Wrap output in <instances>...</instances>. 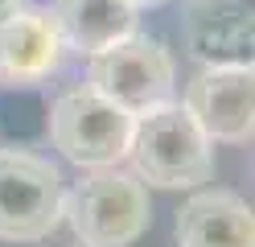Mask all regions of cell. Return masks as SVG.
<instances>
[{
  "mask_svg": "<svg viewBox=\"0 0 255 247\" xmlns=\"http://www.w3.org/2000/svg\"><path fill=\"white\" fill-rule=\"evenodd\" d=\"M50 16L58 25L62 45L83 58L136 33V8L128 0H54Z\"/></svg>",
  "mask_w": 255,
  "mask_h": 247,
  "instance_id": "10",
  "label": "cell"
},
{
  "mask_svg": "<svg viewBox=\"0 0 255 247\" xmlns=\"http://www.w3.org/2000/svg\"><path fill=\"white\" fill-rule=\"evenodd\" d=\"M177 247H255L251 206L231 190H198L177 210Z\"/></svg>",
  "mask_w": 255,
  "mask_h": 247,
  "instance_id": "9",
  "label": "cell"
},
{
  "mask_svg": "<svg viewBox=\"0 0 255 247\" xmlns=\"http://www.w3.org/2000/svg\"><path fill=\"white\" fill-rule=\"evenodd\" d=\"M136 115L111 103L107 95L95 87H70L58 95L50 107V140L66 161L78 169H103V165H120L128 157V140H132Z\"/></svg>",
  "mask_w": 255,
  "mask_h": 247,
  "instance_id": "4",
  "label": "cell"
},
{
  "mask_svg": "<svg viewBox=\"0 0 255 247\" xmlns=\"http://www.w3.org/2000/svg\"><path fill=\"white\" fill-rule=\"evenodd\" d=\"M132 8H152V4H165V0H128Z\"/></svg>",
  "mask_w": 255,
  "mask_h": 247,
  "instance_id": "11",
  "label": "cell"
},
{
  "mask_svg": "<svg viewBox=\"0 0 255 247\" xmlns=\"http://www.w3.org/2000/svg\"><path fill=\"white\" fill-rule=\"evenodd\" d=\"M62 54H66V45L58 37L50 8L17 4L12 12L0 16V87L8 91L41 87L62 66Z\"/></svg>",
  "mask_w": 255,
  "mask_h": 247,
  "instance_id": "7",
  "label": "cell"
},
{
  "mask_svg": "<svg viewBox=\"0 0 255 247\" xmlns=\"http://www.w3.org/2000/svg\"><path fill=\"white\" fill-rule=\"evenodd\" d=\"M17 4H25V0H0V16H4V12H12Z\"/></svg>",
  "mask_w": 255,
  "mask_h": 247,
  "instance_id": "12",
  "label": "cell"
},
{
  "mask_svg": "<svg viewBox=\"0 0 255 247\" xmlns=\"http://www.w3.org/2000/svg\"><path fill=\"white\" fill-rule=\"evenodd\" d=\"M87 87L107 95L124 111H148L173 99V58L169 49L148 33H128L116 45L91 54L87 62Z\"/></svg>",
  "mask_w": 255,
  "mask_h": 247,
  "instance_id": "5",
  "label": "cell"
},
{
  "mask_svg": "<svg viewBox=\"0 0 255 247\" xmlns=\"http://www.w3.org/2000/svg\"><path fill=\"white\" fill-rule=\"evenodd\" d=\"M185 37L206 66L251 62V0H185Z\"/></svg>",
  "mask_w": 255,
  "mask_h": 247,
  "instance_id": "8",
  "label": "cell"
},
{
  "mask_svg": "<svg viewBox=\"0 0 255 247\" xmlns=\"http://www.w3.org/2000/svg\"><path fill=\"white\" fill-rule=\"evenodd\" d=\"M132 173L156 190H194L214 173V140L181 103H161L136 115L128 157Z\"/></svg>",
  "mask_w": 255,
  "mask_h": 247,
  "instance_id": "1",
  "label": "cell"
},
{
  "mask_svg": "<svg viewBox=\"0 0 255 247\" xmlns=\"http://www.w3.org/2000/svg\"><path fill=\"white\" fill-rule=\"evenodd\" d=\"M181 107L194 115V124L210 140L247 144L255 132V74L251 62L206 66L185 82Z\"/></svg>",
  "mask_w": 255,
  "mask_h": 247,
  "instance_id": "6",
  "label": "cell"
},
{
  "mask_svg": "<svg viewBox=\"0 0 255 247\" xmlns=\"http://www.w3.org/2000/svg\"><path fill=\"white\" fill-rule=\"evenodd\" d=\"M62 219L83 247H132L152 223L148 186L120 165L87 169L62 198Z\"/></svg>",
  "mask_w": 255,
  "mask_h": 247,
  "instance_id": "2",
  "label": "cell"
},
{
  "mask_svg": "<svg viewBox=\"0 0 255 247\" xmlns=\"http://www.w3.org/2000/svg\"><path fill=\"white\" fill-rule=\"evenodd\" d=\"M62 181L58 165L29 148L0 144V239L4 243H41L62 223Z\"/></svg>",
  "mask_w": 255,
  "mask_h": 247,
  "instance_id": "3",
  "label": "cell"
}]
</instances>
